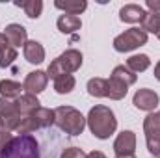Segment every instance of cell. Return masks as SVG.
Here are the masks:
<instances>
[{"instance_id": "cell-24", "label": "cell", "mask_w": 160, "mask_h": 158, "mask_svg": "<svg viewBox=\"0 0 160 158\" xmlns=\"http://www.w3.org/2000/svg\"><path fill=\"white\" fill-rule=\"evenodd\" d=\"M15 6L22 7L24 13L30 17V19H38L43 11V2L41 0H26V2H15Z\"/></svg>"}, {"instance_id": "cell-9", "label": "cell", "mask_w": 160, "mask_h": 158, "mask_svg": "<svg viewBox=\"0 0 160 158\" xmlns=\"http://www.w3.org/2000/svg\"><path fill=\"white\" fill-rule=\"evenodd\" d=\"M47 84H48V75H47L45 71H32V73L26 75V78H24V84H22V86H24L26 93L38 97L41 91H45Z\"/></svg>"}, {"instance_id": "cell-3", "label": "cell", "mask_w": 160, "mask_h": 158, "mask_svg": "<svg viewBox=\"0 0 160 158\" xmlns=\"http://www.w3.org/2000/svg\"><path fill=\"white\" fill-rule=\"evenodd\" d=\"M0 158H39V145L34 136H17L0 153Z\"/></svg>"}, {"instance_id": "cell-29", "label": "cell", "mask_w": 160, "mask_h": 158, "mask_svg": "<svg viewBox=\"0 0 160 158\" xmlns=\"http://www.w3.org/2000/svg\"><path fill=\"white\" fill-rule=\"evenodd\" d=\"M13 140V136H11V130H2L0 132V153L9 145V141Z\"/></svg>"}, {"instance_id": "cell-7", "label": "cell", "mask_w": 160, "mask_h": 158, "mask_svg": "<svg viewBox=\"0 0 160 158\" xmlns=\"http://www.w3.org/2000/svg\"><path fill=\"white\" fill-rule=\"evenodd\" d=\"M136 151V134L132 130H123L114 141L116 156H130Z\"/></svg>"}, {"instance_id": "cell-4", "label": "cell", "mask_w": 160, "mask_h": 158, "mask_svg": "<svg viewBox=\"0 0 160 158\" xmlns=\"http://www.w3.org/2000/svg\"><path fill=\"white\" fill-rule=\"evenodd\" d=\"M80 67H82V54L75 48H69L48 65L47 75H48V78L56 80L63 75H71V73L78 71Z\"/></svg>"}, {"instance_id": "cell-12", "label": "cell", "mask_w": 160, "mask_h": 158, "mask_svg": "<svg viewBox=\"0 0 160 158\" xmlns=\"http://www.w3.org/2000/svg\"><path fill=\"white\" fill-rule=\"evenodd\" d=\"M145 9L142 7V6H138V4H127V6H123L119 9V19L123 22H142L143 21V17H145Z\"/></svg>"}, {"instance_id": "cell-11", "label": "cell", "mask_w": 160, "mask_h": 158, "mask_svg": "<svg viewBox=\"0 0 160 158\" xmlns=\"http://www.w3.org/2000/svg\"><path fill=\"white\" fill-rule=\"evenodd\" d=\"M15 102H17V112L21 116H32L38 108H41L38 97L36 95H30V93H22L21 97L15 99Z\"/></svg>"}, {"instance_id": "cell-15", "label": "cell", "mask_w": 160, "mask_h": 158, "mask_svg": "<svg viewBox=\"0 0 160 158\" xmlns=\"http://www.w3.org/2000/svg\"><path fill=\"white\" fill-rule=\"evenodd\" d=\"M54 6L58 7V9H62V11H65L67 15H77L78 17L80 13L88 7V2L86 0H56L54 2Z\"/></svg>"}, {"instance_id": "cell-37", "label": "cell", "mask_w": 160, "mask_h": 158, "mask_svg": "<svg viewBox=\"0 0 160 158\" xmlns=\"http://www.w3.org/2000/svg\"><path fill=\"white\" fill-rule=\"evenodd\" d=\"M158 158H160V156H158Z\"/></svg>"}, {"instance_id": "cell-25", "label": "cell", "mask_w": 160, "mask_h": 158, "mask_svg": "<svg viewBox=\"0 0 160 158\" xmlns=\"http://www.w3.org/2000/svg\"><path fill=\"white\" fill-rule=\"evenodd\" d=\"M15 116H19L15 99L0 97V119H9V117H15Z\"/></svg>"}, {"instance_id": "cell-20", "label": "cell", "mask_w": 160, "mask_h": 158, "mask_svg": "<svg viewBox=\"0 0 160 158\" xmlns=\"http://www.w3.org/2000/svg\"><path fill=\"white\" fill-rule=\"evenodd\" d=\"M88 93L91 97H108V80L91 78L88 82Z\"/></svg>"}, {"instance_id": "cell-26", "label": "cell", "mask_w": 160, "mask_h": 158, "mask_svg": "<svg viewBox=\"0 0 160 158\" xmlns=\"http://www.w3.org/2000/svg\"><path fill=\"white\" fill-rule=\"evenodd\" d=\"M39 128V125L36 123V119L34 116H22V121H21V125L17 126V134L19 136H26V134H32L34 130H38Z\"/></svg>"}, {"instance_id": "cell-8", "label": "cell", "mask_w": 160, "mask_h": 158, "mask_svg": "<svg viewBox=\"0 0 160 158\" xmlns=\"http://www.w3.org/2000/svg\"><path fill=\"white\" fill-rule=\"evenodd\" d=\"M160 97L157 91L153 89H138L132 97V104L138 108V110H145V112H151L158 106Z\"/></svg>"}, {"instance_id": "cell-1", "label": "cell", "mask_w": 160, "mask_h": 158, "mask_svg": "<svg viewBox=\"0 0 160 158\" xmlns=\"http://www.w3.org/2000/svg\"><path fill=\"white\" fill-rule=\"evenodd\" d=\"M91 134L99 140H108L116 128H118V119L116 114L108 108V106H102V104H97L89 110L88 119H86Z\"/></svg>"}, {"instance_id": "cell-30", "label": "cell", "mask_w": 160, "mask_h": 158, "mask_svg": "<svg viewBox=\"0 0 160 158\" xmlns=\"http://www.w3.org/2000/svg\"><path fill=\"white\" fill-rule=\"evenodd\" d=\"M147 7L153 13H160V0H147Z\"/></svg>"}, {"instance_id": "cell-14", "label": "cell", "mask_w": 160, "mask_h": 158, "mask_svg": "<svg viewBox=\"0 0 160 158\" xmlns=\"http://www.w3.org/2000/svg\"><path fill=\"white\" fill-rule=\"evenodd\" d=\"M80 26H82V21H80V17H77V15L63 13L58 19V30L62 34H73V32L80 30Z\"/></svg>"}, {"instance_id": "cell-2", "label": "cell", "mask_w": 160, "mask_h": 158, "mask_svg": "<svg viewBox=\"0 0 160 158\" xmlns=\"http://www.w3.org/2000/svg\"><path fill=\"white\" fill-rule=\"evenodd\" d=\"M54 123L71 136H78L86 128V117L73 106H58L54 110Z\"/></svg>"}, {"instance_id": "cell-19", "label": "cell", "mask_w": 160, "mask_h": 158, "mask_svg": "<svg viewBox=\"0 0 160 158\" xmlns=\"http://www.w3.org/2000/svg\"><path fill=\"white\" fill-rule=\"evenodd\" d=\"M127 91H128V86H125L123 82L112 78V77L108 78V99H112V101H121V99H125Z\"/></svg>"}, {"instance_id": "cell-22", "label": "cell", "mask_w": 160, "mask_h": 158, "mask_svg": "<svg viewBox=\"0 0 160 158\" xmlns=\"http://www.w3.org/2000/svg\"><path fill=\"white\" fill-rule=\"evenodd\" d=\"M75 84H77V80H75L73 75H63V77L54 80V89L60 95H67L75 89Z\"/></svg>"}, {"instance_id": "cell-34", "label": "cell", "mask_w": 160, "mask_h": 158, "mask_svg": "<svg viewBox=\"0 0 160 158\" xmlns=\"http://www.w3.org/2000/svg\"><path fill=\"white\" fill-rule=\"evenodd\" d=\"M2 130H8V128H6V126H4V121H2V119H0V132H2Z\"/></svg>"}, {"instance_id": "cell-32", "label": "cell", "mask_w": 160, "mask_h": 158, "mask_svg": "<svg viewBox=\"0 0 160 158\" xmlns=\"http://www.w3.org/2000/svg\"><path fill=\"white\" fill-rule=\"evenodd\" d=\"M86 158H106V156H104L101 151H93V153H89V155H88Z\"/></svg>"}, {"instance_id": "cell-18", "label": "cell", "mask_w": 160, "mask_h": 158, "mask_svg": "<svg viewBox=\"0 0 160 158\" xmlns=\"http://www.w3.org/2000/svg\"><path fill=\"white\" fill-rule=\"evenodd\" d=\"M140 24H142V30L145 34H158L160 32V13L147 11L145 17H143V21Z\"/></svg>"}, {"instance_id": "cell-35", "label": "cell", "mask_w": 160, "mask_h": 158, "mask_svg": "<svg viewBox=\"0 0 160 158\" xmlns=\"http://www.w3.org/2000/svg\"><path fill=\"white\" fill-rule=\"evenodd\" d=\"M118 158H136L134 155H130V156H118Z\"/></svg>"}, {"instance_id": "cell-33", "label": "cell", "mask_w": 160, "mask_h": 158, "mask_svg": "<svg viewBox=\"0 0 160 158\" xmlns=\"http://www.w3.org/2000/svg\"><path fill=\"white\" fill-rule=\"evenodd\" d=\"M155 78L160 82V62L157 63V65H155Z\"/></svg>"}, {"instance_id": "cell-21", "label": "cell", "mask_w": 160, "mask_h": 158, "mask_svg": "<svg viewBox=\"0 0 160 158\" xmlns=\"http://www.w3.org/2000/svg\"><path fill=\"white\" fill-rule=\"evenodd\" d=\"M112 78L119 80V82H123L125 86H132V84H136V73H132L127 65H118L114 71H112Z\"/></svg>"}, {"instance_id": "cell-23", "label": "cell", "mask_w": 160, "mask_h": 158, "mask_svg": "<svg viewBox=\"0 0 160 158\" xmlns=\"http://www.w3.org/2000/svg\"><path fill=\"white\" fill-rule=\"evenodd\" d=\"M34 119H36V123L39 125V128H47V126H50V125H54V110H50V108H38L34 114Z\"/></svg>"}, {"instance_id": "cell-13", "label": "cell", "mask_w": 160, "mask_h": 158, "mask_svg": "<svg viewBox=\"0 0 160 158\" xmlns=\"http://www.w3.org/2000/svg\"><path fill=\"white\" fill-rule=\"evenodd\" d=\"M22 52H24V58H26L28 63L36 65V63H41L45 60V48H43V45L39 41H26Z\"/></svg>"}, {"instance_id": "cell-27", "label": "cell", "mask_w": 160, "mask_h": 158, "mask_svg": "<svg viewBox=\"0 0 160 158\" xmlns=\"http://www.w3.org/2000/svg\"><path fill=\"white\" fill-rule=\"evenodd\" d=\"M13 60H17V48L13 47H8L4 52H0V67L6 69L13 63Z\"/></svg>"}, {"instance_id": "cell-5", "label": "cell", "mask_w": 160, "mask_h": 158, "mask_svg": "<svg viewBox=\"0 0 160 158\" xmlns=\"http://www.w3.org/2000/svg\"><path fill=\"white\" fill-rule=\"evenodd\" d=\"M143 132H145L147 151L153 156H160V110L149 114L143 119Z\"/></svg>"}, {"instance_id": "cell-31", "label": "cell", "mask_w": 160, "mask_h": 158, "mask_svg": "<svg viewBox=\"0 0 160 158\" xmlns=\"http://www.w3.org/2000/svg\"><path fill=\"white\" fill-rule=\"evenodd\" d=\"M8 47H11V45H9V41H8V37H6L4 34H0V52H4Z\"/></svg>"}, {"instance_id": "cell-17", "label": "cell", "mask_w": 160, "mask_h": 158, "mask_svg": "<svg viewBox=\"0 0 160 158\" xmlns=\"http://www.w3.org/2000/svg\"><path fill=\"white\" fill-rule=\"evenodd\" d=\"M149 65H151V60L147 54H134L127 60V67L132 73H143L149 69Z\"/></svg>"}, {"instance_id": "cell-10", "label": "cell", "mask_w": 160, "mask_h": 158, "mask_svg": "<svg viewBox=\"0 0 160 158\" xmlns=\"http://www.w3.org/2000/svg\"><path fill=\"white\" fill-rule=\"evenodd\" d=\"M4 36L8 37L9 45L13 48L17 47H24L26 41H28V36H26V28L22 24H8L4 28Z\"/></svg>"}, {"instance_id": "cell-28", "label": "cell", "mask_w": 160, "mask_h": 158, "mask_svg": "<svg viewBox=\"0 0 160 158\" xmlns=\"http://www.w3.org/2000/svg\"><path fill=\"white\" fill-rule=\"evenodd\" d=\"M88 155L82 151V149H78V147H69V149H65L63 153H62V156L60 158H86Z\"/></svg>"}, {"instance_id": "cell-6", "label": "cell", "mask_w": 160, "mask_h": 158, "mask_svg": "<svg viewBox=\"0 0 160 158\" xmlns=\"http://www.w3.org/2000/svg\"><path fill=\"white\" fill-rule=\"evenodd\" d=\"M147 43V34L142 28H128L114 39V48L118 52H130Z\"/></svg>"}, {"instance_id": "cell-36", "label": "cell", "mask_w": 160, "mask_h": 158, "mask_svg": "<svg viewBox=\"0 0 160 158\" xmlns=\"http://www.w3.org/2000/svg\"><path fill=\"white\" fill-rule=\"evenodd\" d=\"M157 37H158V39H160V32H158V34H157Z\"/></svg>"}, {"instance_id": "cell-16", "label": "cell", "mask_w": 160, "mask_h": 158, "mask_svg": "<svg viewBox=\"0 0 160 158\" xmlns=\"http://www.w3.org/2000/svg\"><path fill=\"white\" fill-rule=\"evenodd\" d=\"M24 86L15 80H0V95L6 99H17L22 95Z\"/></svg>"}]
</instances>
